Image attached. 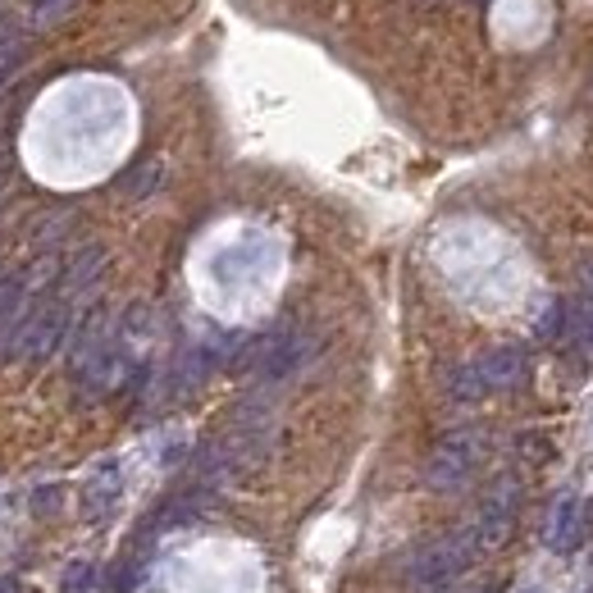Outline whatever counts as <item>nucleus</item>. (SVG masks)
Returning <instances> with one entry per match:
<instances>
[{
	"mask_svg": "<svg viewBox=\"0 0 593 593\" xmlns=\"http://www.w3.org/2000/svg\"><path fill=\"white\" fill-rule=\"evenodd\" d=\"M479 452H485V438L470 434V429L443 438L438 452H434V461H429V485H434V489H457V485H466L470 470L479 466Z\"/></svg>",
	"mask_w": 593,
	"mask_h": 593,
	"instance_id": "nucleus-1",
	"label": "nucleus"
},
{
	"mask_svg": "<svg viewBox=\"0 0 593 593\" xmlns=\"http://www.w3.org/2000/svg\"><path fill=\"white\" fill-rule=\"evenodd\" d=\"M475 375L485 384V393H502V388H516L526 379V352L521 347H493L475 361Z\"/></svg>",
	"mask_w": 593,
	"mask_h": 593,
	"instance_id": "nucleus-2",
	"label": "nucleus"
},
{
	"mask_svg": "<svg viewBox=\"0 0 593 593\" xmlns=\"http://www.w3.org/2000/svg\"><path fill=\"white\" fill-rule=\"evenodd\" d=\"M584 534V502L580 498H562L552 507V521H548V543L558 552H571Z\"/></svg>",
	"mask_w": 593,
	"mask_h": 593,
	"instance_id": "nucleus-3",
	"label": "nucleus"
},
{
	"mask_svg": "<svg viewBox=\"0 0 593 593\" xmlns=\"http://www.w3.org/2000/svg\"><path fill=\"white\" fill-rule=\"evenodd\" d=\"M566 339H575L584 352H593V296L566 302Z\"/></svg>",
	"mask_w": 593,
	"mask_h": 593,
	"instance_id": "nucleus-4",
	"label": "nucleus"
},
{
	"mask_svg": "<svg viewBox=\"0 0 593 593\" xmlns=\"http://www.w3.org/2000/svg\"><path fill=\"white\" fill-rule=\"evenodd\" d=\"M534 333H539L543 343L566 339V302H562V296H552V302L543 306V315L534 320Z\"/></svg>",
	"mask_w": 593,
	"mask_h": 593,
	"instance_id": "nucleus-5",
	"label": "nucleus"
},
{
	"mask_svg": "<svg viewBox=\"0 0 593 593\" xmlns=\"http://www.w3.org/2000/svg\"><path fill=\"white\" fill-rule=\"evenodd\" d=\"M580 274H584V288H589V296H593V256L584 261V270H580Z\"/></svg>",
	"mask_w": 593,
	"mask_h": 593,
	"instance_id": "nucleus-6",
	"label": "nucleus"
}]
</instances>
